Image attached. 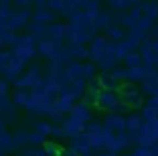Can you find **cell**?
Wrapping results in <instances>:
<instances>
[{"label": "cell", "instance_id": "6da1fadb", "mask_svg": "<svg viewBox=\"0 0 158 156\" xmlns=\"http://www.w3.org/2000/svg\"><path fill=\"white\" fill-rule=\"evenodd\" d=\"M130 91H136V87H130L128 83H122V85H107V87H89V93H93V97L89 101V106L93 110H102V108H110V101L112 103V112H132V110H138L142 106V97H136L130 95Z\"/></svg>", "mask_w": 158, "mask_h": 156}]
</instances>
